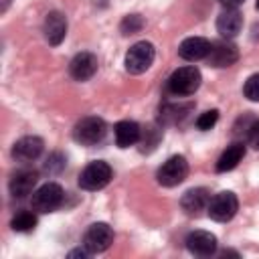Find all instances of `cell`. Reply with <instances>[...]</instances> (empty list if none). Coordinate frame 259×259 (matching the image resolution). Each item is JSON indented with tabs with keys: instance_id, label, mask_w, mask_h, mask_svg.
Wrapping results in <instances>:
<instances>
[{
	"instance_id": "cell-4",
	"label": "cell",
	"mask_w": 259,
	"mask_h": 259,
	"mask_svg": "<svg viewBox=\"0 0 259 259\" xmlns=\"http://www.w3.org/2000/svg\"><path fill=\"white\" fill-rule=\"evenodd\" d=\"M63 200H65L63 188L57 182H47L32 192L30 204L36 212H53L63 204Z\"/></svg>"
},
{
	"instance_id": "cell-26",
	"label": "cell",
	"mask_w": 259,
	"mask_h": 259,
	"mask_svg": "<svg viewBox=\"0 0 259 259\" xmlns=\"http://www.w3.org/2000/svg\"><path fill=\"white\" fill-rule=\"evenodd\" d=\"M219 2H221L225 8H239L245 0H219Z\"/></svg>"
},
{
	"instance_id": "cell-27",
	"label": "cell",
	"mask_w": 259,
	"mask_h": 259,
	"mask_svg": "<svg viewBox=\"0 0 259 259\" xmlns=\"http://www.w3.org/2000/svg\"><path fill=\"white\" fill-rule=\"evenodd\" d=\"M89 255H91V253H89L85 247H83V249H75V251H71V253H69V257H83V259H85V257H89Z\"/></svg>"
},
{
	"instance_id": "cell-3",
	"label": "cell",
	"mask_w": 259,
	"mask_h": 259,
	"mask_svg": "<svg viewBox=\"0 0 259 259\" xmlns=\"http://www.w3.org/2000/svg\"><path fill=\"white\" fill-rule=\"evenodd\" d=\"M105 134H107V125L97 115H87V117L79 119L73 130V138L81 146H95L105 138Z\"/></svg>"
},
{
	"instance_id": "cell-20",
	"label": "cell",
	"mask_w": 259,
	"mask_h": 259,
	"mask_svg": "<svg viewBox=\"0 0 259 259\" xmlns=\"http://www.w3.org/2000/svg\"><path fill=\"white\" fill-rule=\"evenodd\" d=\"M10 227H12V231H16V233H30V231L36 227V217H34V212H30V210H20V212H16L14 219L10 221Z\"/></svg>"
},
{
	"instance_id": "cell-17",
	"label": "cell",
	"mask_w": 259,
	"mask_h": 259,
	"mask_svg": "<svg viewBox=\"0 0 259 259\" xmlns=\"http://www.w3.org/2000/svg\"><path fill=\"white\" fill-rule=\"evenodd\" d=\"M208 202H210V194H208L206 188H190V190H186V192L182 194V198H180L182 210H184L186 214H194V217H196L200 210H206Z\"/></svg>"
},
{
	"instance_id": "cell-24",
	"label": "cell",
	"mask_w": 259,
	"mask_h": 259,
	"mask_svg": "<svg viewBox=\"0 0 259 259\" xmlns=\"http://www.w3.org/2000/svg\"><path fill=\"white\" fill-rule=\"evenodd\" d=\"M247 142H249V146H253L255 150H259V119H255L247 127Z\"/></svg>"
},
{
	"instance_id": "cell-22",
	"label": "cell",
	"mask_w": 259,
	"mask_h": 259,
	"mask_svg": "<svg viewBox=\"0 0 259 259\" xmlns=\"http://www.w3.org/2000/svg\"><path fill=\"white\" fill-rule=\"evenodd\" d=\"M243 93H245V97H247L249 101H259V73L251 75V77L245 81Z\"/></svg>"
},
{
	"instance_id": "cell-18",
	"label": "cell",
	"mask_w": 259,
	"mask_h": 259,
	"mask_svg": "<svg viewBox=\"0 0 259 259\" xmlns=\"http://www.w3.org/2000/svg\"><path fill=\"white\" fill-rule=\"evenodd\" d=\"M113 132H115V144L119 148H130V146L138 144L140 138H142V127L136 121H132V119L117 121Z\"/></svg>"
},
{
	"instance_id": "cell-6",
	"label": "cell",
	"mask_w": 259,
	"mask_h": 259,
	"mask_svg": "<svg viewBox=\"0 0 259 259\" xmlns=\"http://www.w3.org/2000/svg\"><path fill=\"white\" fill-rule=\"evenodd\" d=\"M237 210H239V200H237V196H235L233 192H229V190H223V192L214 194V196L210 198L208 206H206L208 217H210L212 221H217V223H227V221H231V219L237 214Z\"/></svg>"
},
{
	"instance_id": "cell-11",
	"label": "cell",
	"mask_w": 259,
	"mask_h": 259,
	"mask_svg": "<svg viewBox=\"0 0 259 259\" xmlns=\"http://www.w3.org/2000/svg\"><path fill=\"white\" fill-rule=\"evenodd\" d=\"M45 142L38 136H24L12 146V156L18 162H32L42 154Z\"/></svg>"
},
{
	"instance_id": "cell-21",
	"label": "cell",
	"mask_w": 259,
	"mask_h": 259,
	"mask_svg": "<svg viewBox=\"0 0 259 259\" xmlns=\"http://www.w3.org/2000/svg\"><path fill=\"white\" fill-rule=\"evenodd\" d=\"M119 28H121L123 34H136V32H140V30L144 28V18H142L140 14H127V16L121 20Z\"/></svg>"
},
{
	"instance_id": "cell-14",
	"label": "cell",
	"mask_w": 259,
	"mask_h": 259,
	"mask_svg": "<svg viewBox=\"0 0 259 259\" xmlns=\"http://www.w3.org/2000/svg\"><path fill=\"white\" fill-rule=\"evenodd\" d=\"M42 32H45V38L49 45L57 47L63 42L65 34H67V18L65 14L61 12H49L47 18H45V26H42Z\"/></svg>"
},
{
	"instance_id": "cell-2",
	"label": "cell",
	"mask_w": 259,
	"mask_h": 259,
	"mask_svg": "<svg viewBox=\"0 0 259 259\" xmlns=\"http://www.w3.org/2000/svg\"><path fill=\"white\" fill-rule=\"evenodd\" d=\"M154 57H156V49L152 42L148 40H140L136 45L130 47V51L125 53V71L132 73V75H140L144 71H148L154 63Z\"/></svg>"
},
{
	"instance_id": "cell-25",
	"label": "cell",
	"mask_w": 259,
	"mask_h": 259,
	"mask_svg": "<svg viewBox=\"0 0 259 259\" xmlns=\"http://www.w3.org/2000/svg\"><path fill=\"white\" fill-rule=\"evenodd\" d=\"M45 168H47L49 172H59V170L65 168V158H63L61 154H53V156H49Z\"/></svg>"
},
{
	"instance_id": "cell-1",
	"label": "cell",
	"mask_w": 259,
	"mask_h": 259,
	"mask_svg": "<svg viewBox=\"0 0 259 259\" xmlns=\"http://www.w3.org/2000/svg\"><path fill=\"white\" fill-rule=\"evenodd\" d=\"M200 81H202V75H200V71L194 65L180 67V69H176L170 75V79H168V91L172 95L186 97V95H192L200 87Z\"/></svg>"
},
{
	"instance_id": "cell-8",
	"label": "cell",
	"mask_w": 259,
	"mask_h": 259,
	"mask_svg": "<svg viewBox=\"0 0 259 259\" xmlns=\"http://www.w3.org/2000/svg\"><path fill=\"white\" fill-rule=\"evenodd\" d=\"M111 243H113V231L107 223H93L83 235V247L91 255L103 253L105 249H109Z\"/></svg>"
},
{
	"instance_id": "cell-16",
	"label": "cell",
	"mask_w": 259,
	"mask_h": 259,
	"mask_svg": "<svg viewBox=\"0 0 259 259\" xmlns=\"http://www.w3.org/2000/svg\"><path fill=\"white\" fill-rule=\"evenodd\" d=\"M36 180H38V174L34 170H18L12 174L10 182H8V188H10V194L14 198H24L32 192V188L36 186Z\"/></svg>"
},
{
	"instance_id": "cell-10",
	"label": "cell",
	"mask_w": 259,
	"mask_h": 259,
	"mask_svg": "<svg viewBox=\"0 0 259 259\" xmlns=\"http://www.w3.org/2000/svg\"><path fill=\"white\" fill-rule=\"evenodd\" d=\"M97 57L93 53H77L69 63V73L75 81H87L97 71Z\"/></svg>"
},
{
	"instance_id": "cell-7",
	"label": "cell",
	"mask_w": 259,
	"mask_h": 259,
	"mask_svg": "<svg viewBox=\"0 0 259 259\" xmlns=\"http://www.w3.org/2000/svg\"><path fill=\"white\" fill-rule=\"evenodd\" d=\"M186 176H188V162H186L184 156H172V158H168L158 168V174H156L158 182L162 186H168V188L178 186L180 182H184Z\"/></svg>"
},
{
	"instance_id": "cell-13",
	"label": "cell",
	"mask_w": 259,
	"mask_h": 259,
	"mask_svg": "<svg viewBox=\"0 0 259 259\" xmlns=\"http://www.w3.org/2000/svg\"><path fill=\"white\" fill-rule=\"evenodd\" d=\"M208 63L217 69L221 67H231L237 59H239V49L229 42V40H221V42H214L210 47V53H208Z\"/></svg>"
},
{
	"instance_id": "cell-12",
	"label": "cell",
	"mask_w": 259,
	"mask_h": 259,
	"mask_svg": "<svg viewBox=\"0 0 259 259\" xmlns=\"http://www.w3.org/2000/svg\"><path fill=\"white\" fill-rule=\"evenodd\" d=\"M210 40L204 38V36H188L180 42L178 47V55L184 59V61H200V59H206L208 53H210Z\"/></svg>"
},
{
	"instance_id": "cell-9",
	"label": "cell",
	"mask_w": 259,
	"mask_h": 259,
	"mask_svg": "<svg viewBox=\"0 0 259 259\" xmlns=\"http://www.w3.org/2000/svg\"><path fill=\"white\" fill-rule=\"evenodd\" d=\"M184 243L186 249L196 257H210L217 251V237L208 231H192Z\"/></svg>"
},
{
	"instance_id": "cell-15",
	"label": "cell",
	"mask_w": 259,
	"mask_h": 259,
	"mask_svg": "<svg viewBox=\"0 0 259 259\" xmlns=\"http://www.w3.org/2000/svg\"><path fill=\"white\" fill-rule=\"evenodd\" d=\"M243 28V14L237 8H225L217 18V30L223 38H233Z\"/></svg>"
},
{
	"instance_id": "cell-23",
	"label": "cell",
	"mask_w": 259,
	"mask_h": 259,
	"mask_svg": "<svg viewBox=\"0 0 259 259\" xmlns=\"http://www.w3.org/2000/svg\"><path fill=\"white\" fill-rule=\"evenodd\" d=\"M217 121H219V111H217V109H208V111H204V113L198 115V119H196V127L202 130V132H206V130L214 127Z\"/></svg>"
},
{
	"instance_id": "cell-19",
	"label": "cell",
	"mask_w": 259,
	"mask_h": 259,
	"mask_svg": "<svg viewBox=\"0 0 259 259\" xmlns=\"http://www.w3.org/2000/svg\"><path fill=\"white\" fill-rule=\"evenodd\" d=\"M243 156H245V144L243 142H233L231 146H227V150L217 160V172H229V170H233L243 160Z\"/></svg>"
},
{
	"instance_id": "cell-5",
	"label": "cell",
	"mask_w": 259,
	"mask_h": 259,
	"mask_svg": "<svg viewBox=\"0 0 259 259\" xmlns=\"http://www.w3.org/2000/svg\"><path fill=\"white\" fill-rule=\"evenodd\" d=\"M111 180V166L103 160L87 164L79 174V186L83 190H101Z\"/></svg>"
},
{
	"instance_id": "cell-28",
	"label": "cell",
	"mask_w": 259,
	"mask_h": 259,
	"mask_svg": "<svg viewBox=\"0 0 259 259\" xmlns=\"http://www.w3.org/2000/svg\"><path fill=\"white\" fill-rule=\"evenodd\" d=\"M255 6H257V8H259V0H257V4H255Z\"/></svg>"
}]
</instances>
